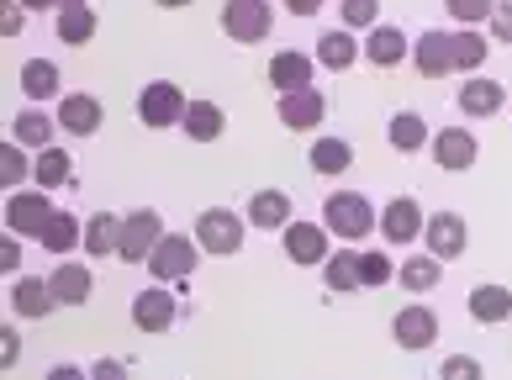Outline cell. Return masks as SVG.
Segmentation results:
<instances>
[{"label": "cell", "instance_id": "cell-17", "mask_svg": "<svg viewBox=\"0 0 512 380\" xmlns=\"http://www.w3.org/2000/svg\"><path fill=\"white\" fill-rule=\"evenodd\" d=\"M53 307H59V296H53V280L22 275V280L11 285V312H16V317H48Z\"/></svg>", "mask_w": 512, "mask_h": 380}, {"label": "cell", "instance_id": "cell-33", "mask_svg": "<svg viewBox=\"0 0 512 380\" xmlns=\"http://www.w3.org/2000/svg\"><path fill=\"white\" fill-rule=\"evenodd\" d=\"M32 180H37V190L69 185V148H43V154L32 159Z\"/></svg>", "mask_w": 512, "mask_h": 380}, {"label": "cell", "instance_id": "cell-4", "mask_svg": "<svg viewBox=\"0 0 512 380\" xmlns=\"http://www.w3.org/2000/svg\"><path fill=\"white\" fill-rule=\"evenodd\" d=\"M159 243H164V217L154 212V206H138L132 217H122V249H117V259L148 264Z\"/></svg>", "mask_w": 512, "mask_h": 380}, {"label": "cell", "instance_id": "cell-20", "mask_svg": "<svg viewBox=\"0 0 512 380\" xmlns=\"http://www.w3.org/2000/svg\"><path fill=\"white\" fill-rule=\"evenodd\" d=\"M243 217H249V227H264V233L291 227V196H286V190H254Z\"/></svg>", "mask_w": 512, "mask_h": 380}, {"label": "cell", "instance_id": "cell-12", "mask_svg": "<svg viewBox=\"0 0 512 380\" xmlns=\"http://www.w3.org/2000/svg\"><path fill=\"white\" fill-rule=\"evenodd\" d=\"M412 64L423 80H444V74H454V32H423L412 43Z\"/></svg>", "mask_w": 512, "mask_h": 380}, {"label": "cell", "instance_id": "cell-18", "mask_svg": "<svg viewBox=\"0 0 512 380\" xmlns=\"http://www.w3.org/2000/svg\"><path fill=\"white\" fill-rule=\"evenodd\" d=\"M312 59L301 48H280L275 59H270V85L280 90V95H291V90H307L312 85Z\"/></svg>", "mask_w": 512, "mask_h": 380}, {"label": "cell", "instance_id": "cell-39", "mask_svg": "<svg viewBox=\"0 0 512 380\" xmlns=\"http://www.w3.org/2000/svg\"><path fill=\"white\" fill-rule=\"evenodd\" d=\"M444 11L454 16V22L476 27V22H491V11H497V0H444Z\"/></svg>", "mask_w": 512, "mask_h": 380}, {"label": "cell", "instance_id": "cell-26", "mask_svg": "<svg viewBox=\"0 0 512 380\" xmlns=\"http://www.w3.org/2000/svg\"><path fill=\"white\" fill-rule=\"evenodd\" d=\"M180 127H185V138H196V143H217L227 132V117H222L217 101H191V111H185Z\"/></svg>", "mask_w": 512, "mask_h": 380}, {"label": "cell", "instance_id": "cell-44", "mask_svg": "<svg viewBox=\"0 0 512 380\" xmlns=\"http://www.w3.org/2000/svg\"><path fill=\"white\" fill-rule=\"evenodd\" d=\"M16 270H22V243L0 238V275H16Z\"/></svg>", "mask_w": 512, "mask_h": 380}, {"label": "cell", "instance_id": "cell-16", "mask_svg": "<svg viewBox=\"0 0 512 380\" xmlns=\"http://www.w3.org/2000/svg\"><path fill=\"white\" fill-rule=\"evenodd\" d=\"M423 227H428V217H423V206H417L412 196L386 201V212H381V233H386V243H417V238H423Z\"/></svg>", "mask_w": 512, "mask_h": 380}, {"label": "cell", "instance_id": "cell-22", "mask_svg": "<svg viewBox=\"0 0 512 380\" xmlns=\"http://www.w3.org/2000/svg\"><path fill=\"white\" fill-rule=\"evenodd\" d=\"M64 80H59V64H48V59H27L22 64V95H27V101H37V106H43V101H64Z\"/></svg>", "mask_w": 512, "mask_h": 380}, {"label": "cell", "instance_id": "cell-2", "mask_svg": "<svg viewBox=\"0 0 512 380\" xmlns=\"http://www.w3.org/2000/svg\"><path fill=\"white\" fill-rule=\"evenodd\" d=\"M243 227H249V217L227 212V206H212V212H201V217H196V243H201V254L233 259V254L243 249Z\"/></svg>", "mask_w": 512, "mask_h": 380}, {"label": "cell", "instance_id": "cell-15", "mask_svg": "<svg viewBox=\"0 0 512 380\" xmlns=\"http://www.w3.org/2000/svg\"><path fill=\"white\" fill-rule=\"evenodd\" d=\"M322 117H328V95L322 90H291V95H280V122H286L291 132H312L322 127Z\"/></svg>", "mask_w": 512, "mask_h": 380}, {"label": "cell", "instance_id": "cell-23", "mask_svg": "<svg viewBox=\"0 0 512 380\" xmlns=\"http://www.w3.org/2000/svg\"><path fill=\"white\" fill-rule=\"evenodd\" d=\"M48 280H53V296H59V307H85L90 291H96V275H90L85 264H59V270H53Z\"/></svg>", "mask_w": 512, "mask_h": 380}, {"label": "cell", "instance_id": "cell-21", "mask_svg": "<svg viewBox=\"0 0 512 380\" xmlns=\"http://www.w3.org/2000/svg\"><path fill=\"white\" fill-rule=\"evenodd\" d=\"M53 132H59V117H48V111H37V106H27V111H16V122H11V138L22 143V148H53Z\"/></svg>", "mask_w": 512, "mask_h": 380}, {"label": "cell", "instance_id": "cell-25", "mask_svg": "<svg viewBox=\"0 0 512 380\" xmlns=\"http://www.w3.org/2000/svg\"><path fill=\"white\" fill-rule=\"evenodd\" d=\"M470 317L486 322V328L507 322L512 317V291L507 285H476V291H470Z\"/></svg>", "mask_w": 512, "mask_h": 380}, {"label": "cell", "instance_id": "cell-27", "mask_svg": "<svg viewBox=\"0 0 512 380\" xmlns=\"http://www.w3.org/2000/svg\"><path fill=\"white\" fill-rule=\"evenodd\" d=\"M354 59H359V43L349 37V27H333V32H322L317 37V64L322 69H354Z\"/></svg>", "mask_w": 512, "mask_h": 380}, {"label": "cell", "instance_id": "cell-8", "mask_svg": "<svg viewBox=\"0 0 512 380\" xmlns=\"http://www.w3.org/2000/svg\"><path fill=\"white\" fill-rule=\"evenodd\" d=\"M433 164L449 169V175H465L470 164L481 159V143H476V132L470 127H444V132H433Z\"/></svg>", "mask_w": 512, "mask_h": 380}, {"label": "cell", "instance_id": "cell-45", "mask_svg": "<svg viewBox=\"0 0 512 380\" xmlns=\"http://www.w3.org/2000/svg\"><path fill=\"white\" fill-rule=\"evenodd\" d=\"M16 359H22V333H16V328H6V333H0V365H16Z\"/></svg>", "mask_w": 512, "mask_h": 380}, {"label": "cell", "instance_id": "cell-40", "mask_svg": "<svg viewBox=\"0 0 512 380\" xmlns=\"http://www.w3.org/2000/svg\"><path fill=\"white\" fill-rule=\"evenodd\" d=\"M359 280H365V285H386V280H396V264L386 254H359Z\"/></svg>", "mask_w": 512, "mask_h": 380}, {"label": "cell", "instance_id": "cell-31", "mask_svg": "<svg viewBox=\"0 0 512 380\" xmlns=\"http://www.w3.org/2000/svg\"><path fill=\"white\" fill-rule=\"evenodd\" d=\"M96 11L90 6H69V11H59V22H53V32H59V43H69V48H80V43H90L96 37Z\"/></svg>", "mask_w": 512, "mask_h": 380}, {"label": "cell", "instance_id": "cell-7", "mask_svg": "<svg viewBox=\"0 0 512 380\" xmlns=\"http://www.w3.org/2000/svg\"><path fill=\"white\" fill-rule=\"evenodd\" d=\"M48 222H53L48 190H16V196L6 201V227L16 238H43Z\"/></svg>", "mask_w": 512, "mask_h": 380}, {"label": "cell", "instance_id": "cell-42", "mask_svg": "<svg viewBox=\"0 0 512 380\" xmlns=\"http://www.w3.org/2000/svg\"><path fill=\"white\" fill-rule=\"evenodd\" d=\"M22 16H27V6L22 0H0V37H22Z\"/></svg>", "mask_w": 512, "mask_h": 380}, {"label": "cell", "instance_id": "cell-29", "mask_svg": "<svg viewBox=\"0 0 512 380\" xmlns=\"http://www.w3.org/2000/svg\"><path fill=\"white\" fill-rule=\"evenodd\" d=\"M85 249L90 259H106V254H117L122 249V217L117 212H96L85 222Z\"/></svg>", "mask_w": 512, "mask_h": 380}, {"label": "cell", "instance_id": "cell-34", "mask_svg": "<svg viewBox=\"0 0 512 380\" xmlns=\"http://www.w3.org/2000/svg\"><path fill=\"white\" fill-rule=\"evenodd\" d=\"M439 264H444V259H433V254H417V259H407L402 270H396V280H402L412 296H423V291H433V285L444 280V270H439Z\"/></svg>", "mask_w": 512, "mask_h": 380}, {"label": "cell", "instance_id": "cell-35", "mask_svg": "<svg viewBox=\"0 0 512 380\" xmlns=\"http://www.w3.org/2000/svg\"><path fill=\"white\" fill-rule=\"evenodd\" d=\"M486 53H491V43H486L476 27H460V32H454V69L476 74V69L486 64Z\"/></svg>", "mask_w": 512, "mask_h": 380}, {"label": "cell", "instance_id": "cell-37", "mask_svg": "<svg viewBox=\"0 0 512 380\" xmlns=\"http://www.w3.org/2000/svg\"><path fill=\"white\" fill-rule=\"evenodd\" d=\"M32 175V159H27V148L22 143H6V148H0V185H6V190H16V185H22Z\"/></svg>", "mask_w": 512, "mask_h": 380}, {"label": "cell", "instance_id": "cell-1", "mask_svg": "<svg viewBox=\"0 0 512 380\" xmlns=\"http://www.w3.org/2000/svg\"><path fill=\"white\" fill-rule=\"evenodd\" d=\"M322 227L344 243H359V238L375 233V206L359 196V190H333V196L322 201Z\"/></svg>", "mask_w": 512, "mask_h": 380}, {"label": "cell", "instance_id": "cell-10", "mask_svg": "<svg viewBox=\"0 0 512 380\" xmlns=\"http://www.w3.org/2000/svg\"><path fill=\"white\" fill-rule=\"evenodd\" d=\"M328 227H317V222H291V227H280V243H286V259L291 264H328Z\"/></svg>", "mask_w": 512, "mask_h": 380}, {"label": "cell", "instance_id": "cell-28", "mask_svg": "<svg viewBox=\"0 0 512 380\" xmlns=\"http://www.w3.org/2000/svg\"><path fill=\"white\" fill-rule=\"evenodd\" d=\"M37 243H43L48 254H74L85 243V222L74 212H53V222L43 227V238H37Z\"/></svg>", "mask_w": 512, "mask_h": 380}, {"label": "cell", "instance_id": "cell-48", "mask_svg": "<svg viewBox=\"0 0 512 380\" xmlns=\"http://www.w3.org/2000/svg\"><path fill=\"white\" fill-rule=\"evenodd\" d=\"M286 11H291V16H317L322 0H286Z\"/></svg>", "mask_w": 512, "mask_h": 380}, {"label": "cell", "instance_id": "cell-50", "mask_svg": "<svg viewBox=\"0 0 512 380\" xmlns=\"http://www.w3.org/2000/svg\"><path fill=\"white\" fill-rule=\"evenodd\" d=\"M154 6H164V11H180V6H191V0H154Z\"/></svg>", "mask_w": 512, "mask_h": 380}, {"label": "cell", "instance_id": "cell-38", "mask_svg": "<svg viewBox=\"0 0 512 380\" xmlns=\"http://www.w3.org/2000/svg\"><path fill=\"white\" fill-rule=\"evenodd\" d=\"M338 16H344L349 32H370V27H381V0H344Z\"/></svg>", "mask_w": 512, "mask_h": 380}, {"label": "cell", "instance_id": "cell-51", "mask_svg": "<svg viewBox=\"0 0 512 380\" xmlns=\"http://www.w3.org/2000/svg\"><path fill=\"white\" fill-rule=\"evenodd\" d=\"M69 6H90V0H59V11H69Z\"/></svg>", "mask_w": 512, "mask_h": 380}, {"label": "cell", "instance_id": "cell-41", "mask_svg": "<svg viewBox=\"0 0 512 380\" xmlns=\"http://www.w3.org/2000/svg\"><path fill=\"white\" fill-rule=\"evenodd\" d=\"M439 380H486V370H481V359H470V354H449Z\"/></svg>", "mask_w": 512, "mask_h": 380}, {"label": "cell", "instance_id": "cell-47", "mask_svg": "<svg viewBox=\"0 0 512 380\" xmlns=\"http://www.w3.org/2000/svg\"><path fill=\"white\" fill-rule=\"evenodd\" d=\"M43 380H90V375H85L80 365H53V370H48Z\"/></svg>", "mask_w": 512, "mask_h": 380}, {"label": "cell", "instance_id": "cell-3", "mask_svg": "<svg viewBox=\"0 0 512 380\" xmlns=\"http://www.w3.org/2000/svg\"><path fill=\"white\" fill-rule=\"evenodd\" d=\"M185 111H191V101H185V90L175 80H154V85H143V95H138V122L154 127V132L180 127Z\"/></svg>", "mask_w": 512, "mask_h": 380}, {"label": "cell", "instance_id": "cell-46", "mask_svg": "<svg viewBox=\"0 0 512 380\" xmlns=\"http://www.w3.org/2000/svg\"><path fill=\"white\" fill-rule=\"evenodd\" d=\"M90 380H132V375H127L122 359H96V365H90Z\"/></svg>", "mask_w": 512, "mask_h": 380}, {"label": "cell", "instance_id": "cell-49", "mask_svg": "<svg viewBox=\"0 0 512 380\" xmlns=\"http://www.w3.org/2000/svg\"><path fill=\"white\" fill-rule=\"evenodd\" d=\"M27 11H59V0H22Z\"/></svg>", "mask_w": 512, "mask_h": 380}, {"label": "cell", "instance_id": "cell-30", "mask_svg": "<svg viewBox=\"0 0 512 380\" xmlns=\"http://www.w3.org/2000/svg\"><path fill=\"white\" fill-rule=\"evenodd\" d=\"M386 138H391L396 154H417V148H428V122L417 117V111H396L386 122Z\"/></svg>", "mask_w": 512, "mask_h": 380}, {"label": "cell", "instance_id": "cell-13", "mask_svg": "<svg viewBox=\"0 0 512 380\" xmlns=\"http://www.w3.org/2000/svg\"><path fill=\"white\" fill-rule=\"evenodd\" d=\"M423 238H428V254H433V259H460L465 243H470L460 212H433L428 227H423Z\"/></svg>", "mask_w": 512, "mask_h": 380}, {"label": "cell", "instance_id": "cell-32", "mask_svg": "<svg viewBox=\"0 0 512 380\" xmlns=\"http://www.w3.org/2000/svg\"><path fill=\"white\" fill-rule=\"evenodd\" d=\"M354 164V143L349 138H317L312 143V169L317 175H344Z\"/></svg>", "mask_w": 512, "mask_h": 380}, {"label": "cell", "instance_id": "cell-24", "mask_svg": "<svg viewBox=\"0 0 512 380\" xmlns=\"http://www.w3.org/2000/svg\"><path fill=\"white\" fill-rule=\"evenodd\" d=\"M365 59H370V64H381V69L402 64V59H407V32H402V27H391V22L370 27V37H365Z\"/></svg>", "mask_w": 512, "mask_h": 380}, {"label": "cell", "instance_id": "cell-43", "mask_svg": "<svg viewBox=\"0 0 512 380\" xmlns=\"http://www.w3.org/2000/svg\"><path fill=\"white\" fill-rule=\"evenodd\" d=\"M491 37L512 43V0H497V11H491Z\"/></svg>", "mask_w": 512, "mask_h": 380}, {"label": "cell", "instance_id": "cell-9", "mask_svg": "<svg viewBox=\"0 0 512 380\" xmlns=\"http://www.w3.org/2000/svg\"><path fill=\"white\" fill-rule=\"evenodd\" d=\"M391 338H396V349H433L439 344V317H433L428 307H402L391 317Z\"/></svg>", "mask_w": 512, "mask_h": 380}, {"label": "cell", "instance_id": "cell-19", "mask_svg": "<svg viewBox=\"0 0 512 380\" xmlns=\"http://www.w3.org/2000/svg\"><path fill=\"white\" fill-rule=\"evenodd\" d=\"M465 111V117H497V111L507 106V95L497 80H481V74H470V80L460 85V101H454Z\"/></svg>", "mask_w": 512, "mask_h": 380}, {"label": "cell", "instance_id": "cell-36", "mask_svg": "<svg viewBox=\"0 0 512 380\" xmlns=\"http://www.w3.org/2000/svg\"><path fill=\"white\" fill-rule=\"evenodd\" d=\"M322 270H328V291H359V254L354 249H338V254H328V264H322Z\"/></svg>", "mask_w": 512, "mask_h": 380}, {"label": "cell", "instance_id": "cell-11", "mask_svg": "<svg viewBox=\"0 0 512 380\" xmlns=\"http://www.w3.org/2000/svg\"><path fill=\"white\" fill-rule=\"evenodd\" d=\"M175 317H180V307H175V296H169L164 285H148V291L132 296V322H138L143 333H169Z\"/></svg>", "mask_w": 512, "mask_h": 380}, {"label": "cell", "instance_id": "cell-6", "mask_svg": "<svg viewBox=\"0 0 512 380\" xmlns=\"http://www.w3.org/2000/svg\"><path fill=\"white\" fill-rule=\"evenodd\" d=\"M275 27V6L270 0H227L222 6V32L233 43H264Z\"/></svg>", "mask_w": 512, "mask_h": 380}, {"label": "cell", "instance_id": "cell-14", "mask_svg": "<svg viewBox=\"0 0 512 380\" xmlns=\"http://www.w3.org/2000/svg\"><path fill=\"white\" fill-rule=\"evenodd\" d=\"M101 122H106V106L96 101V95L74 90V95H64V101H59V127L74 132V138H96Z\"/></svg>", "mask_w": 512, "mask_h": 380}, {"label": "cell", "instance_id": "cell-5", "mask_svg": "<svg viewBox=\"0 0 512 380\" xmlns=\"http://www.w3.org/2000/svg\"><path fill=\"white\" fill-rule=\"evenodd\" d=\"M196 254H201V243H196V238L164 233V243L154 249V259H148V275H154L159 285H180V280H191V275H196Z\"/></svg>", "mask_w": 512, "mask_h": 380}]
</instances>
